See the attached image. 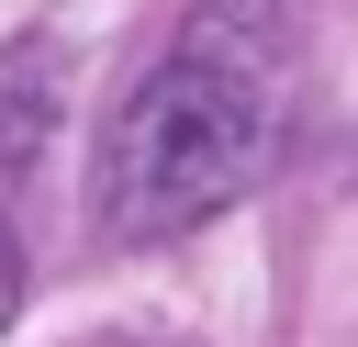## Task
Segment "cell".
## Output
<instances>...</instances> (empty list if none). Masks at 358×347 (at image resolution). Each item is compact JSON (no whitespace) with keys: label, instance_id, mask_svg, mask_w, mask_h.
Instances as JSON below:
<instances>
[{"label":"cell","instance_id":"6da1fadb","mask_svg":"<svg viewBox=\"0 0 358 347\" xmlns=\"http://www.w3.org/2000/svg\"><path fill=\"white\" fill-rule=\"evenodd\" d=\"M302 34H313V0H190L179 45L101 123L90 201L123 246H168L268 179L291 78H302Z\"/></svg>","mask_w":358,"mask_h":347},{"label":"cell","instance_id":"7a4b0ae2","mask_svg":"<svg viewBox=\"0 0 358 347\" xmlns=\"http://www.w3.org/2000/svg\"><path fill=\"white\" fill-rule=\"evenodd\" d=\"M56 90H67L56 45L22 34V45L0 56V201H11V190L34 179V157H45V134H56Z\"/></svg>","mask_w":358,"mask_h":347},{"label":"cell","instance_id":"3957f363","mask_svg":"<svg viewBox=\"0 0 358 347\" xmlns=\"http://www.w3.org/2000/svg\"><path fill=\"white\" fill-rule=\"evenodd\" d=\"M11 313H22V235H11V213H0V336H11Z\"/></svg>","mask_w":358,"mask_h":347}]
</instances>
